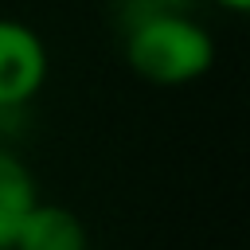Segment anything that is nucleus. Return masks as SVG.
<instances>
[{"mask_svg": "<svg viewBox=\"0 0 250 250\" xmlns=\"http://www.w3.org/2000/svg\"><path fill=\"white\" fill-rule=\"evenodd\" d=\"M47 78V47L39 31L0 16V109L27 105Z\"/></svg>", "mask_w": 250, "mask_h": 250, "instance_id": "2", "label": "nucleus"}, {"mask_svg": "<svg viewBox=\"0 0 250 250\" xmlns=\"http://www.w3.org/2000/svg\"><path fill=\"white\" fill-rule=\"evenodd\" d=\"M35 203H39V191L27 164L16 152L0 148V250H12L20 223L27 219Z\"/></svg>", "mask_w": 250, "mask_h": 250, "instance_id": "4", "label": "nucleus"}, {"mask_svg": "<svg viewBox=\"0 0 250 250\" xmlns=\"http://www.w3.org/2000/svg\"><path fill=\"white\" fill-rule=\"evenodd\" d=\"M180 12H191V0H117V23L121 27L152 20V16H180Z\"/></svg>", "mask_w": 250, "mask_h": 250, "instance_id": "5", "label": "nucleus"}, {"mask_svg": "<svg viewBox=\"0 0 250 250\" xmlns=\"http://www.w3.org/2000/svg\"><path fill=\"white\" fill-rule=\"evenodd\" d=\"M121 47L129 70L152 86H188L203 78L215 62V43L207 27L188 12L152 16L121 27Z\"/></svg>", "mask_w": 250, "mask_h": 250, "instance_id": "1", "label": "nucleus"}, {"mask_svg": "<svg viewBox=\"0 0 250 250\" xmlns=\"http://www.w3.org/2000/svg\"><path fill=\"white\" fill-rule=\"evenodd\" d=\"M219 8H227V12H246L250 8V0H215Z\"/></svg>", "mask_w": 250, "mask_h": 250, "instance_id": "6", "label": "nucleus"}, {"mask_svg": "<svg viewBox=\"0 0 250 250\" xmlns=\"http://www.w3.org/2000/svg\"><path fill=\"white\" fill-rule=\"evenodd\" d=\"M12 250H86V227L59 203H35L20 223Z\"/></svg>", "mask_w": 250, "mask_h": 250, "instance_id": "3", "label": "nucleus"}]
</instances>
